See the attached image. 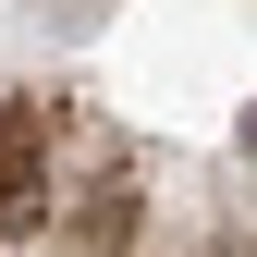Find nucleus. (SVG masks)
<instances>
[{"label":"nucleus","instance_id":"nucleus-1","mask_svg":"<svg viewBox=\"0 0 257 257\" xmlns=\"http://www.w3.org/2000/svg\"><path fill=\"white\" fill-rule=\"evenodd\" d=\"M61 208V110L49 98H0V233Z\"/></svg>","mask_w":257,"mask_h":257},{"label":"nucleus","instance_id":"nucleus-2","mask_svg":"<svg viewBox=\"0 0 257 257\" xmlns=\"http://www.w3.org/2000/svg\"><path fill=\"white\" fill-rule=\"evenodd\" d=\"M245 159H257V122H245Z\"/></svg>","mask_w":257,"mask_h":257}]
</instances>
